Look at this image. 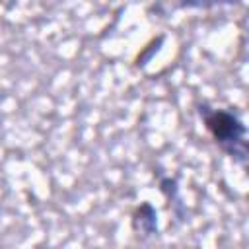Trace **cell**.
Here are the masks:
<instances>
[{
    "instance_id": "cell-5",
    "label": "cell",
    "mask_w": 249,
    "mask_h": 249,
    "mask_svg": "<svg viewBox=\"0 0 249 249\" xmlns=\"http://www.w3.org/2000/svg\"><path fill=\"white\" fill-rule=\"evenodd\" d=\"M163 41H165V35H158V37H152L140 51H138V54L134 56V68H144L152 58H154V54L161 49V45H163Z\"/></svg>"
},
{
    "instance_id": "cell-3",
    "label": "cell",
    "mask_w": 249,
    "mask_h": 249,
    "mask_svg": "<svg viewBox=\"0 0 249 249\" xmlns=\"http://www.w3.org/2000/svg\"><path fill=\"white\" fill-rule=\"evenodd\" d=\"M158 189L160 193L165 196L167 200V206L169 210L173 212V216L177 220H183L185 218V204L181 200V195H179V181L171 175H163L160 173L158 175Z\"/></svg>"
},
{
    "instance_id": "cell-1",
    "label": "cell",
    "mask_w": 249,
    "mask_h": 249,
    "mask_svg": "<svg viewBox=\"0 0 249 249\" xmlns=\"http://www.w3.org/2000/svg\"><path fill=\"white\" fill-rule=\"evenodd\" d=\"M196 115L212 138V142L237 165L245 167L249 158L247 148V124L239 117V113L231 107L212 105L208 101L195 103Z\"/></svg>"
},
{
    "instance_id": "cell-4",
    "label": "cell",
    "mask_w": 249,
    "mask_h": 249,
    "mask_svg": "<svg viewBox=\"0 0 249 249\" xmlns=\"http://www.w3.org/2000/svg\"><path fill=\"white\" fill-rule=\"evenodd\" d=\"M241 0H175V10H214L222 6H237Z\"/></svg>"
},
{
    "instance_id": "cell-2",
    "label": "cell",
    "mask_w": 249,
    "mask_h": 249,
    "mask_svg": "<svg viewBox=\"0 0 249 249\" xmlns=\"http://www.w3.org/2000/svg\"><path fill=\"white\" fill-rule=\"evenodd\" d=\"M130 231L138 239H148L160 233L158 210L150 200H142L130 212Z\"/></svg>"
}]
</instances>
